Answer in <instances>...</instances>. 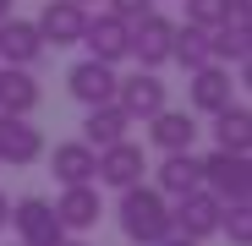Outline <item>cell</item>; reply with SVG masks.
I'll list each match as a JSON object with an SVG mask.
<instances>
[{
  "mask_svg": "<svg viewBox=\"0 0 252 246\" xmlns=\"http://www.w3.org/2000/svg\"><path fill=\"white\" fill-rule=\"evenodd\" d=\"M220 214H225V202L214 197V191H192V197H181V202H170V224H176V235L181 241H208V235H220Z\"/></svg>",
  "mask_w": 252,
  "mask_h": 246,
  "instance_id": "5",
  "label": "cell"
},
{
  "mask_svg": "<svg viewBox=\"0 0 252 246\" xmlns=\"http://www.w3.org/2000/svg\"><path fill=\"white\" fill-rule=\"evenodd\" d=\"M220 230H225L236 246H252V208H247V202H225V214H220Z\"/></svg>",
  "mask_w": 252,
  "mask_h": 246,
  "instance_id": "24",
  "label": "cell"
},
{
  "mask_svg": "<svg viewBox=\"0 0 252 246\" xmlns=\"http://www.w3.org/2000/svg\"><path fill=\"white\" fill-rule=\"evenodd\" d=\"M115 109L126 120H154L159 109H170V88H164L159 71H132L115 82Z\"/></svg>",
  "mask_w": 252,
  "mask_h": 246,
  "instance_id": "2",
  "label": "cell"
},
{
  "mask_svg": "<svg viewBox=\"0 0 252 246\" xmlns=\"http://www.w3.org/2000/svg\"><path fill=\"white\" fill-rule=\"evenodd\" d=\"M187 22L203 27V33H214L230 22V0H187Z\"/></svg>",
  "mask_w": 252,
  "mask_h": 246,
  "instance_id": "23",
  "label": "cell"
},
{
  "mask_svg": "<svg viewBox=\"0 0 252 246\" xmlns=\"http://www.w3.org/2000/svg\"><path fill=\"white\" fill-rule=\"evenodd\" d=\"M6 224L17 230L22 246H61V241H66V230H61V219H55V208H50V197H17Z\"/></svg>",
  "mask_w": 252,
  "mask_h": 246,
  "instance_id": "4",
  "label": "cell"
},
{
  "mask_svg": "<svg viewBox=\"0 0 252 246\" xmlns=\"http://www.w3.org/2000/svg\"><path fill=\"white\" fill-rule=\"evenodd\" d=\"M247 17H252V0H230V22L247 27Z\"/></svg>",
  "mask_w": 252,
  "mask_h": 246,
  "instance_id": "26",
  "label": "cell"
},
{
  "mask_svg": "<svg viewBox=\"0 0 252 246\" xmlns=\"http://www.w3.org/2000/svg\"><path fill=\"white\" fill-rule=\"evenodd\" d=\"M197 170H203V191H214L220 202H247V191H252V164H247V153H208V159H197Z\"/></svg>",
  "mask_w": 252,
  "mask_h": 246,
  "instance_id": "3",
  "label": "cell"
},
{
  "mask_svg": "<svg viewBox=\"0 0 252 246\" xmlns=\"http://www.w3.org/2000/svg\"><path fill=\"white\" fill-rule=\"evenodd\" d=\"M154 191L164 197V202H181V197H192V191H203V170H197V153H164V164L154 170Z\"/></svg>",
  "mask_w": 252,
  "mask_h": 246,
  "instance_id": "15",
  "label": "cell"
},
{
  "mask_svg": "<svg viewBox=\"0 0 252 246\" xmlns=\"http://www.w3.org/2000/svg\"><path fill=\"white\" fill-rule=\"evenodd\" d=\"M50 175H55L61 186H94L99 153H94L88 142H55V148H50Z\"/></svg>",
  "mask_w": 252,
  "mask_h": 246,
  "instance_id": "14",
  "label": "cell"
},
{
  "mask_svg": "<svg viewBox=\"0 0 252 246\" xmlns=\"http://www.w3.org/2000/svg\"><path fill=\"white\" fill-rule=\"evenodd\" d=\"M197 132H203V126H197L192 109H159V115L148 120V137H154L159 153H192Z\"/></svg>",
  "mask_w": 252,
  "mask_h": 246,
  "instance_id": "13",
  "label": "cell"
},
{
  "mask_svg": "<svg viewBox=\"0 0 252 246\" xmlns=\"http://www.w3.org/2000/svg\"><path fill=\"white\" fill-rule=\"evenodd\" d=\"M61 246H82V241H61Z\"/></svg>",
  "mask_w": 252,
  "mask_h": 246,
  "instance_id": "31",
  "label": "cell"
},
{
  "mask_svg": "<svg viewBox=\"0 0 252 246\" xmlns=\"http://www.w3.org/2000/svg\"><path fill=\"white\" fill-rule=\"evenodd\" d=\"M115 66H99V60H77L71 71H66V88H71V99L82 104V109H99V104H115Z\"/></svg>",
  "mask_w": 252,
  "mask_h": 246,
  "instance_id": "8",
  "label": "cell"
},
{
  "mask_svg": "<svg viewBox=\"0 0 252 246\" xmlns=\"http://www.w3.org/2000/svg\"><path fill=\"white\" fill-rule=\"evenodd\" d=\"M164 246H192V241H181V235H170V241H164Z\"/></svg>",
  "mask_w": 252,
  "mask_h": 246,
  "instance_id": "29",
  "label": "cell"
},
{
  "mask_svg": "<svg viewBox=\"0 0 252 246\" xmlns=\"http://www.w3.org/2000/svg\"><path fill=\"white\" fill-rule=\"evenodd\" d=\"M71 6H82V11H88V6H94V0H71Z\"/></svg>",
  "mask_w": 252,
  "mask_h": 246,
  "instance_id": "30",
  "label": "cell"
},
{
  "mask_svg": "<svg viewBox=\"0 0 252 246\" xmlns=\"http://www.w3.org/2000/svg\"><path fill=\"white\" fill-rule=\"evenodd\" d=\"M214 148H220V153H247V148H252V109H247L241 99L214 115Z\"/></svg>",
  "mask_w": 252,
  "mask_h": 246,
  "instance_id": "20",
  "label": "cell"
},
{
  "mask_svg": "<svg viewBox=\"0 0 252 246\" xmlns=\"http://www.w3.org/2000/svg\"><path fill=\"white\" fill-rule=\"evenodd\" d=\"M110 17L121 27H137L143 17H154V0H110Z\"/></svg>",
  "mask_w": 252,
  "mask_h": 246,
  "instance_id": "25",
  "label": "cell"
},
{
  "mask_svg": "<svg viewBox=\"0 0 252 246\" xmlns=\"http://www.w3.org/2000/svg\"><path fill=\"white\" fill-rule=\"evenodd\" d=\"M38 38H44V50H66V44H82V27H88V11L71 6V0H50L44 11H38Z\"/></svg>",
  "mask_w": 252,
  "mask_h": 246,
  "instance_id": "10",
  "label": "cell"
},
{
  "mask_svg": "<svg viewBox=\"0 0 252 246\" xmlns=\"http://www.w3.org/2000/svg\"><path fill=\"white\" fill-rule=\"evenodd\" d=\"M6 219H11V197L0 191V230H6Z\"/></svg>",
  "mask_w": 252,
  "mask_h": 246,
  "instance_id": "27",
  "label": "cell"
},
{
  "mask_svg": "<svg viewBox=\"0 0 252 246\" xmlns=\"http://www.w3.org/2000/svg\"><path fill=\"white\" fill-rule=\"evenodd\" d=\"M208 60L214 66H247L252 60V27H236V22H225V27H214L208 33Z\"/></svg>",
  "mask_w": 252,
  "mask_h": 246,
  "instance_id": "21",
  "label": "cell"
},
{
  "mask_svg": "<svg viewBox=\"0 0 252 246\" xmlns=\"http://www.w3.org/2000/svg\"><path fill=\"white\" fill-rule=\"evenodd\" d=\"M38 159H44V132L22 115H0V164L22 170V164H38Z\"/></svg>",
  "mask_w": 252,
  "mask_h": 246,
  "instance_id": "7",
  "label": "cell"
},
{
  "mask_svg": "<svg viewBox=\"0 0 252 246\" xmlns=\"http://www.w3.org/2000/svg\"><path fill=\"white\" fill-rule=\"evenodd\" d=\"M187 99H192V115H220L236 104V82L225 66H203L187 77Z\"/></svg>",
  "mask_w": 252,
  "mask_h": 246,
  "instance_id": "9",
  "label": "cell"
},
{
  "mask_svg": "<svg viewBox=\"0 0 252 246\" xmlns=\"http://www.w3.org/2000/svg\"><path fill=\"white\" fill-rule=\"evenodd\" d=\"M126 126H132V120H126L115 104H99V109H88V115H82V137H77V142H88L94 153H104V148L126 142Z\"/></svg>",
  "mask_w": 252,
  "mask_h": 246,
  "instance_id": "19",
  "label": "cell"
},
{
  "mask_svg": "<svg viewBox=\"0 0 252 246\" xmlns=\"http://www.w3.org/2000/svg\"><path fill=\"white\" fill-rule=\"evenodd\" d=\"M6 17H11V0H0V22H6Z\"/></svg>",
  "mask_w": 252,
  "mask_h": 246,
  "instance_id": "28",
  "label": "cell"
},
{
  "mask_svg": "<svg viewBox=\"0 0 252 246\" xmlns=\"http://www.w3.org/2000/svg\"><path fill=\"white\" fill-rule=\"evenodd\" d=\"M126 38H132V27H121L110 11H104V17H88V27H82L88 60H99V66H115V60H126Z\"/></svg>",
  "mask_w": 252,
  "mask_h": 246,
  "instance_id": "16",
  "label": "cell"
},
{
  "mask_svg": "<svg viewBox=\"0 0 252 246\" xmlns=\"http://www.w3.org/2000/svg\"><path fill=\"white\" fill-rule=\"evenodd\" d=\"M38 82H33V71H22V66H0V115H22V120H33V109H38Z\"/></svg>",
  "mask_w": 252,
  "mask_h": 246,
  "instance_id": "18",
  "label": "cell"
},
{
  "mask_svg": "<svg viewBox=\"0 0 252 246\" xmlns=\"http://www.w3.org/2000/svg\"><path fill=\"white\" fill-rule=\"evenodd\" d=\"M176 27L181 22H170V17H143L137 27H132V38H126V55H137V66L143 71H159L164 60H170V38H176Z\"/></svg>",
  "mask_w": 252,
  "mask_h": 246,
  "instance_id": "6",
  "label": "cell"
},
{
  "mask_svg": "<svg viewBox=\"0 0 252 246\" xmlns=\"http://www.w3.org/2000/svg\"><path fill=\"white\" fill-rule=\"evenodd\" d=\"M50 208H55L61 230H94L99 214H104V202H99V186H66Z\"/></svg>",
  "mask_w": 252,
  "mask_h": 246,
  "instance_id": "17",
  "label": "cell"
},
{
  "mask_svg": "<svg viewBox=\"0 0 252 246\" xmlns=\"http://www.w3.org/2000/svg\"><path fill=\"white\" fill-rule=\"evenodd\" d=\"M115 219H121V230H126V241H132V246H164V241L176 235L170 202H164L154 186H126Z\"/></svg>",
  "mask_w": 252,
  "mask_h": 246,
  "instance_id": "1",
  "label": "cell"
},
{
  "mask_svg": "<svg viewBox=\"0 0 252 246\" xmlns=\"http://www.w3.org/2000/svg\"><path fill=\"white\" fill-rule=\"evenodd\" d=\"M143 170H148V159H143V148L126 137V142H115V148H104L99 153V186H115V191H126V186H143Z\"/></svg>",
  "mask_w": 252,
  "mask_h": 246,
  "instance_id": "11",
  "label": "cell"
},
{
  "mask_svg": "<svg viewBox=\"0 0 252 246\" xmlns=\"http://www.w3.org/2000/svg\"><path fill=\"white\" fill-rule=\"evenodd\" d=\"M38 55H44V38H38V27H33L28 17H6V22H0V66L33 71Z\"/></svg>",
  "mask_w": 252,
  "mask_h": 246,
  "instance_id": "12",
  "label": "cell"
},
{
  "mask_svg": "<svg viewBox=\"0 0 252 246\" xmlns=\"http://www.w3.org/2000/svg\"><path fill=\"white\" fill-rule=\"evenodd\" d=\"M170 60H181L187 66V77L192 71H203V66H214V60H208V33L203 27H176V38H170Z\"/></svg>",
  "mask_w": 252,
  "mask_h": 246,
  "instance_id": "22",
  "label": "cell"
}]
</instances>
